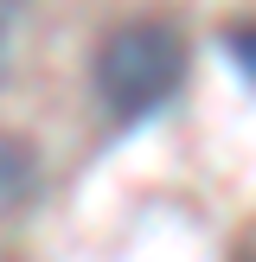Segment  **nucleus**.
Wrapping results in <instances>:
<instances>
[{"instance_id":"1","label":"nucleus","mask_w":256,"mask_h":262,"mask_svg":"<svg viewBox=\"0 0 256 262\" xmlns=\"http://www.w3.org/2000/svg\"><path fill=\"white\" fill-rule=\"evenodd\" d=\"M90 83H96L102 109H109L115 122H147V115H160L166 102L179 96V83H186V38H179V26L154 19V13L109 26L102 45H96V58H90Z\"/></svg>"},{"instance_id":"2","label":"nucleus","mask_w":256,"mask_h":262,"mask_svg":"<svg viewBox=\"0 0 256 262\" xmlns=\"http://www.w3.org/2000/svg\"><path fill=\"white\" fill-rule=\"evenodd\" d=\"M38 192V147L26 135H0V211H19Z\"/></svg>"},{"instance_id":"3","label":"nucleus","mask_w":256,"mask_h":262,"mask_svg":"<svg viewBox=\"0 0 256 262\" xmlns=\"http://www.w3.org/2000/svg\"><path fill=\"white\" fill-rule=\"evenodd\" d=\"M224 58L243 71V83L256 90V19H237V26H224Z\"/></svg>"},{"instance_id":"4","label":"nucleus","mask_w":256,"mask_h":262,"mask_svg":"<svg viewBox=\"0 0 256 262\" xmlns=\"http://www.w3.org/2000/svg\"><path fill=\"white\" fill-rule=\"evenodd\" d=\"M0 58H7V13H0Z\"/></svg>"},{"instance_id":"5","label":"nucleus","mask_w":256,"mask_h":262,"mask_svg":"<svg viewBox=\"0 0 256 262\" xmlns=\"http://www.w3.org/2000/svg\"><path fill=\"white\" fill-rule=\"evenodd\" d=\"M237 262H256V256H237Z\"/></svg>"}]
</instances>
